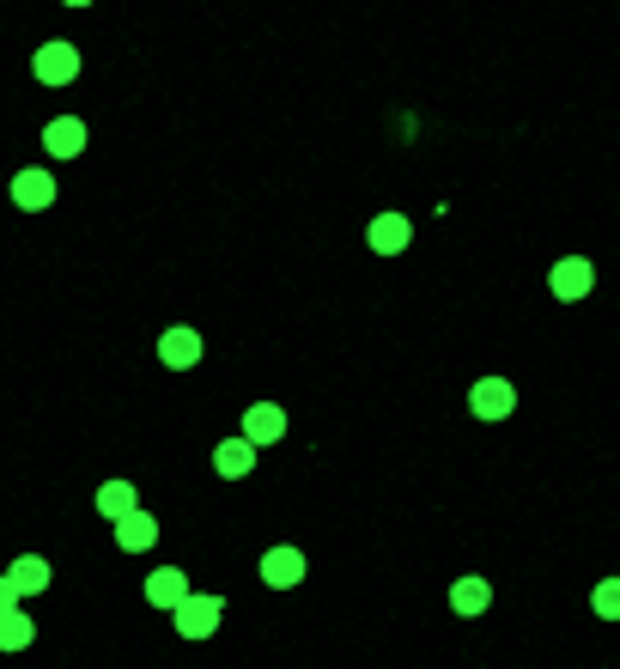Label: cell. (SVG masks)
Segmentation results:
<instances>
[{"instance_id":"cell-2","label":"cell","mask_w":620,"mask_h":669,"mask_svg":"<svg viewBox=\"0 0 620 669\" xmlns=\"http://www.w3.org/2000/svg\"><path fill=\"white\" fill-rule=\"evenodd\" d=\"M469 408H474L481 420H506L511 408H517V390H511L506 378H481V383L469 390Z\"/></svg>"},{"instance_id":"cell-10","label":"cell","mask_w":620,"mask_h":669,"mask_svg":"<svg viewBox=\"0 0 620 669\" xmlns=\"http://www.w3.org/2000/svg\"><path fill=\"white\" fill-rule=\"evenodd\" d=\"M590 602H597V615L620 621V578H597V585H590Z\"/></svg>"},{"instance_id":"cell-5","label":"cell","mask_w":620,"mask_h":669,"mask_svg":"<svg viewBox=\"0 0 620 669\" xmlns=\"http://www.w3.org/2000/svg\"><path fill=\"white\" fill-rule=\"evenodd\" d=\"M147 597L159 602V609H171V615H177V609H183L189 597H196V590H189V578L177 572V566H159V572L147 578Z\"/></svg>"},{"instance_id":"cell-4","label":"cell","mask_w":620,"mask_h":669,"mask_svg":"<svg viewBox=\"0 0 620 669\" xmlns=\"http://www.w3.org/2000/svg\"><path fill=\"white\" fill-rule=\"evenodd\" d=\"M553 292H560V299H584L590 287H597V268L584 262V256H566V262H553Z\"/></svg>"},{"instance_id":"cell-6","label":"cell","mask_w":620,"mask_h":669,"mask_svg":"<svg viewBox=\"0 0 620 669\" xmlns=\"http://www.w3.org/2000/svg\"><path fill=\"white\" fill-rule=\"evenodd\" d=\"M262 578L274 590H292L304 578V555H299V548H268V555H262Z\"/></svg>"},{"instance_id":"cell-9","label":"cell","mask_w":620,"mask_h":669,"mask_svg":"<svg viewBox=\"0 0 620 669\" xmlns=\"http://www.w3.org/2000/svg\"><path fill=\"white\" fill-rule=\"evenodd\" d=\"M487 602H493V590H487V578H457V585H450V609L457 615H487Z\"/></svg>"},{"instance_id":"cell-3","label":"cell","mask_w":620,"mask_h":669,"mask_svg":"<svg viewBox=\"0 0 620 669\" xmlns=\"http://www.w3.org/2000/svg\"><path fill=\"white\" fill-rule=\"evenodd\" d=\"M159 359H164L171 371L201 366V334H196V329H159Z\"/></svg>"},{"instance_id":"cell-7","label":"cell","mask_w":620,"mask_h":669,"mask_svg":"<svg viewBox=\"0 0 620 669\" xmlns=\"http://www.w3.org/2000/svg\"><path fill=\"white\" fill-rule=\"evenodd\" d=\"M140 511V493L128 481H103L98 487V518H110V523H128Z\"/></svg>"},{"instance_id":"cell-1","label":"cell","mask_w":620,"mask_h":669,"mask_svg":"<svg viewBox=\"0 0 620 669\" xmlns=\"http://www.w3.org/2000/svg\"><path fill=\"white\" fill-rule=\"evenodd\" d=\"M171 621H177V633H183V639H213L219 621H226V597H189Z\"/></svg>"},{"instance_id":"cell-8","label":"cell","mask_w":620,"mask_h":669,"mask_svg":"<svg viewBox=\"0 0 620 669\" xmlns=\"http://www.w3.org/2000/svg\"><path fill=\"white\" fill-rule=\"evenodd\" d=\"M116 536H122L128 555H152V548H159V518H152V511H134L128 523H116Z\"/></svg>"}]
</instances>
